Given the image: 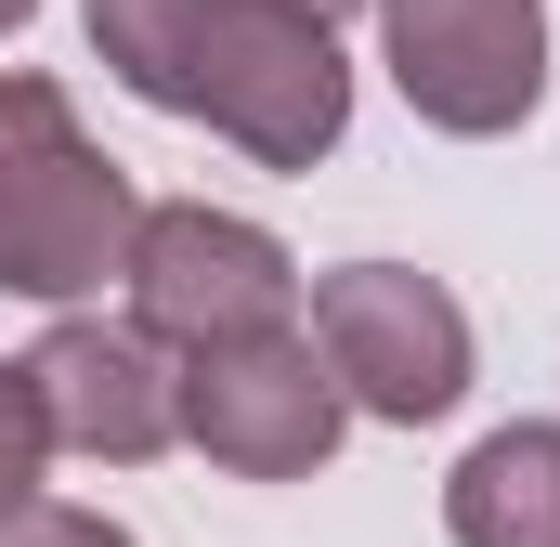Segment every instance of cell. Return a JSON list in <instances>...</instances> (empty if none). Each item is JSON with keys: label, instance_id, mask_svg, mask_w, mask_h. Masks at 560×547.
Instances as JSON below:
<instances>
[{"label": "cell", "instance_id": "cell-1", "mask_svg": "<svg viewBox=\"0 0 560 547\" xmlns=\"http://www.w3.org/2000/svg\"><path fill=\"white\" fill-rule=\"evenodd\" d=\"M131 235H143V196L79 131L66 79L0 66V287L39 313H79L105 274H131Z\"/></svg>", "mask_w": 560, "mask_h": 547}, {"label": "cell", "instance_id": "cell-2", "mask_svg": "<svg viewBox=\"0 0 560 547\" xmlns=\"http://www.w3.org/2000/svg\"><path fill=\"white\" fill-rule=\"evenodd\" d=\"M156 118H209L235 156L261 170H313L352 131V66H339V26L300 13V0H196L183 39H170V92Z\"/></svg>", "mask_w": 560, "mask_h": 547}, {"label": "cell", "instance_id": "cell-3", "mask_svg": "<svg viewBox=\"0 0 560 547\" xmlns=\"http://www.w3.org/2000/svg\"><path fill=\"white\" fill-rule=\"evenodd\" d=\"M313 352L339 365V392L352 417H392V430H430V417L469 405V365H482V339H469V300L418 261H339L313 274Z\"/></svg>", "mask_w": 560, "mask_h": 547}, {"label": "cell", "instance_id": "cell-4", "mask_svg": "<svg viewBox=\"0 0 560 547\" xmlns=\"http://www.w3.org/2000/svg\"><path fill=\"white\" fill-rule=\"evenodd\" d=\"M352 430L339 365L313 352V326H248V339H196L183 352V443L235 482H313Z\"/></svg>", "mask_w": 560, "mask_h": 547}, {"label": "cell", "instance_id": "cell-5", "mask_svg": "<svg viewBox=\"0 0 560 547\" xmlns=\"http://www.w3.org/2000/svg\"><path fill=\"white\" fill-rule=\"evenodd\" d=\"M378 66L456 143H509L548 105V0H365Z\"/></svg>", "mask_w": 560, "mask_h": 547}, {"label": "cell", "instance_id": "cell-6", "mask_svg": "<svg viewBox=\"0 0 560 547\" xmlns=\"http://www.w3.org/2000/svg\"><path fill=\"white\" fill-rule=\"evenodd\" d=\"M118 287H131V326H156L170 352H196V339H248V326H287V313H300L287 235H261L248 209H209V196L143 209Z\"/></svg>", "mask_w": 560, "mask_h": 547}, {"label": "cell", "instance_id": "cell-7", "mask_svg": "<svg viewBox=\"0 0 560 547\" xmlns=\"http://www.w3.org/2000/svg\"><path fill=\"white\" fill-rule=\"evenodd\" d=\"M39 379V417H52V456H105V469H143L183 443V365L156 326H105V313H52V339L26 352Z\"/></svg>", "mask_w": 560, "mask_h": 547}, {"label": "cell", "instance_id": "cell-8", "mask_svg": "<svg viewBox=\"0 0 560 547\" xmlns=\"http://www.w3.org/2000/svg\"><path fill=\"white\" fill-rule=\"evenodd\" d=\"M443 535L456 547H560V417H509L456 456Z\"/></svg>", "mask_w": 560, "mask_h": 547}, {"label": "cell", "instance_id": "cell-9", "mask_svg": "<svg viewBox=\"0 0 560 547\" xmlns=\"http://www.w3.org/2000/svg\"><path fill=\"white\" fill-rule=\"evenodd\" d=\"M183 13H196V0H92V53H105V79H118L131 105L170 92V39H183Z\"/></svg>", "mask_w": 560, "mask_h": 547}, {"label": "cell", "instance_id": "cell-10", "mask_svg": "<svg viewBox=\"0 0 560 547\" xmlns=\"http://www.w3.org/2000/svg\"><path fill=\"white\" fill-rule=\"evenodd\" d=\"M39 469H52V417H39L26 352H0V509H26V496H39Z\"/></svg>", "mask_w": 560, "mask_h": 547}, {"label": "cell", "instance_id": "cell-11", "mask_svg": "<svg viewBox=\"0 0 560 547\" xmlns=\"http://www.w3.org/2000/svg\"><path fill=\"white\" fill-rule=\"evenodd\" d=\"M0 547H131V522L66 509V496H26V509H0Z\"/></svg>", "mask_w": 560, "mask_h": 547}, {"label": "cell", "instance_id": "cell-12", "mask_svg": "<svg viewBox=\"0 0 560 547\" xmlns=\"http://www.w3.org/2000/svg\"><path fill=\"white\" fill-rule=\"evenodd\" d=\"M300 13H326V26H339V13H365V0H300Z\"/></svg>", "mask_w": 560, "mask_h": 547}, {"label": "cell", "instance_id": "cell-13", "mask_svg": "<svg viewBox=\"0 0 560 547\" xmlns=\"http://www.w3.org/2000/svg\"><path fill=\"white\" fill-rule=\"evenodd\" d=\"M26 13H39V0H0V39H13V26H26Z\"/></svg>", "mask_w": 560, "mask_h": 547}]
</instances>
